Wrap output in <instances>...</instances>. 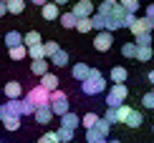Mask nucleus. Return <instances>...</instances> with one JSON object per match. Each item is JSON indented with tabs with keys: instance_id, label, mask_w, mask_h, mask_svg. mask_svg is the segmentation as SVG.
Here are the masks:
<instances>
[{
	"instance_id": "f257e3e1",
	"label": "nucleus",
	"mask_w": 154,
	"mask_h": 143,
	"mask_svg": "<svg viewBox=\"0 0 154 143\" xmlns=\"http://www.w3.org/2000/svg\"><path fill=\"white\" fill-rule=\"evenodd\" d=\"M106 90V78L101 75V70L91 68V73H88L86 80H81V93L83 95H99Z\"/></svg>"
},
{
	"instance_id": "f03ea898",
	"label": "nucleus",
	"mask_w": 154,
	"mask_h": 143,
	"mask_svg": "<svg viewBox=\"0 0 154 143\" xmlns=\"http://www.w3.org/2000/svg\"><path fill=\"white\" fill-rule=\"evenodd\" d=\"M126 98H129V88H126L124 83H114V86L106 90V106H109V108L121 106Z\"/></svg>"
},
{
	"instance_id": "7ed1b4c3",
	"label": "nucleus",
	"mask_w": 154,
	"mask_h": 143,
	"mask_svg": "<svg viewBox=\"0 0 154 143\" xmlns=\"http://www.w3.org/2000/svg\"><path fill=\"white\" fill-rule=\"evenodd\" d=\"M51 110H53V115H61L63 113H68V110H71V106H68V95L63 93V90H51Z\"/></svg>"
},
{
	"instance_id": "20e7f679",
	"label": "nucleus",
	"mask_w": 154,
	"mask_h": 143,
	"mask_svg": "<svg viewBox=\"0 0 154 143\" xmlns=\"http://www.w3.org/2000/svg\"><path fill=\"white\" fill-rule=\"evenodd\" d=\"M0 121H3V126H5V131H10V133H15L18 128H20V113H13V110H8V106H0Z\"/></svg>"
},
{
	"instance_id": "39448f33",
	"label": "nucleus",
	"mask_w": 154,
	"mask_h": 143,
	"mask_svg": "<svg viewBox=\"0 0 154 143\" xmlns=\"http://www.w3.org/2000/svg\"><path fill=\"white\" fill-rule=\"evenodd\" d=\"M25 98L33 103L35 108H38V106H51V90H48V88H43L41 83H38L33 90H28V95H25Z\"/></svg>"
},
{
	"instance_id": "423d86ee",
	"label": "nucleus",
	"mask_w": 154,
	"mask_h": 143,
	"mask_svg": "<svg viewBox=\"0 0 154 143\" xmlns=\"http://www.w3.org/2000/svg\"><path fill=\"white\" fill-rule=\"evenodd\" d=\"M111 43H114V35H111V30H99L94 38V48L99 50V53H106L109 48H111Z\"/></svg>"
},
{
	"instance_id": "0eeeda50",
	"label": "nucleus",
	"mask_w": 154,
	"mask_h": 143,
	"mask_svg": "<svg viewBox=\"0 0 154 143\" xmlns=\"http://www.w3.org/2000/svg\"><path fill=\"white\" fill-rule=\"evenodd\" d=\"M71 13L76 18H91L94 15V3L91 0H76V5H73Z\"/></svg>"
},
{
	"instance_id": "6e6552de",
	"label": "nucleus",
	"mask_w": 154,
	"mask_h": 143,
	"mask_svg": "<svg viewBox=\"0 0 154 143\" xmlns=\"http://www.w3.org/2000/svg\"><path fill=\"white\" fill-rule=\"evenodd\" d=\"M129 30H131V35H142V33H149L154 28H152V20L144 15V18H137V20L129 25Z\"/></svg>"
},
{
	"instance_id": "1a4fd4ad",
	"label": "nucleus",
	"mask_w": 154,
	"mask_h": 143,
	"mask_svg": "<svg viewBox=\"0 0 154 143\" xmlns=\"http://www.w3.org/2000/svg\"><path fill=\"white\" fill-rule=\"evenodd\" d=\"M41 15H43V20H58L61 18V5H56L53 0H48L41 8Z\"/></svg>"
},
{
	"instance_id": "9d476101",
	"label": "nucleus",
	"mask_w": 154,
	"mask_h": 143,
	"mask_svg": "<svg viewBox=\"0 0 154 143\" xmlns=\"http://www.w3.org/2000/svg\"><path fill=\"white\" fill-rule=\"evenodd\" d=\"M35 123H41V126H46V123L53 121V110H51V106H38L35 113H33Z\"/></svg>"
},
{
	"instance_id": "9b49d317",
	"label": "nucleus",
	"mask_w": 154,
	"mask_h": 143,
	"mask_svg": "<svg viewBox=\"0 0 154 143\" xmlns=\"http://www.w3.org/2000/svg\"><path fill=\"white\" fill-rule=\"evenodd\" d=\"M48 66H51V60H48V58L33 60V63H30V73H33L35 78H41V75H46V73H48Z\"/></svg>"
},
{
	"instance_id": "f8f14e48",
	"label": "nucleus",
	"mask_w": 154,
	"mask_h": 143,
	"mask_svg": "<svg viewBox=\"0 0 154 143\" xmlns=\"http://www.w3.org/2000/svg\"><path fill=\"white\" fill-rule=\"evenodd\" d=\"M61 126H66V128H71V131H76V128L81 126V118H79L76 113H71V110H68V113L61 115Z\"/></svg>"
},
{
	"instance_id": "ddd939ff",
	"label": "nucleus",
	"mask_w": 154,
	"mask_h": 143,
	"mask_svg": "<svg viewBox=\"0 0 154 143\" xmlns=\"http://www.w3.org/2000/svg\"><path fill=\"white\" fill-rule=\"evenodd\" d=\"M152 55H154L152 45H137V58H134V60L137 63H146V60H152Z\"/></svg>"
},
{
	"instance_id": "4468645a",
	"label": "nucleus",
	"mask_w": 154,
	"mask_h": 143,
	"mask_svg": "<svg viewBox=\"0 0 154 143\" xmlns=\"http://www.w3.org/2000/svg\"><path fill=\"white\" fill-rule=\"evenodd\" d=\"M88 73H91V68L86 66V63H76V66L71 68V75H73V80H86Z\"/></svg>"
},
{
	"instance_id": "2eb2a0df",
	"label": "nucleus",
	"mask_w": 154,
	"mask_h": 143,
	"mask_svg": "<svg viewBox=\"0 0 154 143\" xmlns=\"http://www.w3.org/2000/svg\"><path fill=\"white\" fill-rule=\"evenodd\" d=\"M48 60L53 63L56 68H66V66H68V60H71V58H68V53H66V50H56V53L51 55Z\"/></svg>"
},
{
	"instance_id": "dca6fc26",
	"label": "nucleus",
	"mask_w": 154,
	"mask_h": 143,
	"mask_svg": "<svg viewBox=\"0 0 154 143\" xmlns=\"http://www.w3.org/2000/svg\"><path fill=\"white\" fill-rule=\"evenodd\" d=\"M5 95H8V98H20V95H23V86L18 80L5 83Z\"/></svg>"
},
{
	"instance_id": "f3484780",
	"label": "nucleus",
	"mask_w": 154,
	"mask_h": 143,
	"mask_svg": "<svg viewBox=\"0 0 154 143\" xmlns=\"http://www.w3.org/2000/svg\"><path fill=\"white\" fill-rule=\"evenodd\" d=\"M8 53H10V60H23V58L28 55V45H25V43L13 45V48H8Z\"/></svg>"
},
{
	"instance_id": "a211bd4d",
	"label": "nucleus",
	"mask_w": 154,
	"mask_h": 143,
	"mask_svg": "<svg viewBox=\"0 0 154 143\" xmlns=\"http://www.w3.org/2000/svg\"><path fill=\"white\" fill-rule=\"evenodd\" d=\"M126 75H129V73H126V68H124V66H114V68H111V73H109V78H111L114 83H124V80H126Z\"/></svg>"
},
{
	"instance_id": "6ab92c4d",
	"label": "nucleus",
	"mask_w": 154,
	"mask_h": 143,
	"mask_svg": "<svg viewBox=\"0 0 154 143\" xmlns=\"http://www.w3.org/2000/svg\"><path fill=\"white\" fill-rule=\"evenodd\" d=\"M116 5H119V0H101L99 8H96V13H101V15H111Z\"/></svg>"
},
{
	"instance_id": "aec40b11",
	"label": "nucleus",
	"mask_w": 154,
	"mask_h": 143,
	"mask_svg": "<svg viewBox=\"0 0 154 143\" xmlns=\"http://www.w3.org/2000/svg\"><path fill=\"white\" fill-rule=\"evenodd\" d=\"M58 141L61 143H71L73 138H76V131H71V128H66V126H58Z\"/></svg>"
},
{
	"instance_id": "412c9836",
	"label": "nucleus",
	"mask_w": 154,
	"mask_h": 143,
	"mask_svg": "<svg viewBox=\"0 0 154 143\" xmlns=\"http://www.w3.org/2000/svg\"><path fill=\"white\" fill-rule=\"evenodd\" d=\"M41 86L48 88V90H56L58 88V78H56L53 73H46V75H41Z\"/></svg>"
},
{
	"instance_id": "4be33fe9",
	"label": "nucleus",
	"mask_w": 154,
	"mask_h": 143,
	"mask_svg": "<svg viewBox=\"0 0 154 143\" xmlns=\"http://www.w3.org/2000/svg\"><path fill=\"white\" fill-rule=\"evenodd\" d=\"M142 123H144V115L139 113V110H134V108H131L129 118H126V126H129V128H139V126H142Z\"/></svg>"
},
{
	"instance_id": "5701e85b",
	"label": "nucleus",
	"mask_w": 154,
	"mask_h": 143,
	"mask_svg": "<svg viewBox=\"0 0 154 143\" xmlns=\"http://www.w3.org/2000/svg\"><path fill=\"white\" fill-rule=\"evenodd\" d=\"M28 55H30V60H41V58H46L43 43H35V45H30V48H28Z\"/></svg>"
},
{
	"instance_id": "b1692460",
	"label": "nucleus",
	"mask_w": 154,
	"mask_h": 143,
	"mask_svg": "<svg viewBox=\"0 0 154 143\" xmlns=\"http://www.w3.org/2000/svg\"><path fill=\"white\" fill-rule=\"evenodd\" d=\"M23 43V35L18 33V30H10V33H5V45L13 48V45H20Z\"/></svg>"
},
{
	"instance_id": "393cba45",
	"label": "nucleus",
	"mask_w": 154,
	"mask_h": 143,
	"mask_svg": "<svg viewBox=\"0 0 154 143\" xmlns=\"http://www.w3.org/2000/svg\"><path fill=\"white\" fill-rule=\"evenodd\" d=\"M76 30H79V33H91L94 30L91 18H79V20H76Z\"/></svg>"
},
{
	"instance_id": "a878e982",
	"label": "nucleus",
	"mask_w": 154,
	"mask_h": 143,
	"mask_svg": "<svg viewBox=\"0 0 154 143\" xmlns=\"http://www.w3.org/2000/svg\"><path fill=\"white\" fill-rule=\"evenodd\" d=\"M58 20H61V25H63V28H68V30H71V28H76V20H79V18H76L73 13H61V18H58Z\"/></svg>"
},
{
	"instance_id": "bb28decb",
	"label": "nucleus",
	"mask_w": 154,
	"mask_h": 143,
	"mask_svg": "<svg viewBox=\"0 0 154 143\" xmlns=\"http://www.w3.org/2000/svg\"><path fill=\"white\" fill-rule=\"evenodd\" d=\"M23 10H25V0H8V13H13V15H20Z\"/></svg>"
},
{
	"instance_id": "cd10ccee",
	"label": "nucleus",
	"mask_w": 154,
	"mask_h": 143,
	"mask_svg": "<svg viewBox=\"0 0 154 143\" xmlns=\"http://www.w3.org/2000/svg\"><path fill=\"white\" fill-rule=\"evenodd\" d=\"M23 43L30 48V45H35V43H43V38H41V33H38V30H30V33L23 35Z\"/></svg>"
},
{
	"instance_id": "c85d7f7f",
	"label": "nucleus",
	"mask_w": 154,
	"mask_h": 143,
	"mask_svg": "<svg viewBox=\"0 0 154 143\" xmlns=\"http://www.w3.org/2000/svg\"><path fill=\"white\" fill-rule=\"evenodd\" d=\"M131 108L126 106V103H121V106H116V123H126V118H129Z\"/></svg>"
},
{
	"instance_id": "c756f323",
	"label": "nucleus",
	"mask_w": 154,
	"mask_h": 143,
	"mask_svg": "<svg viewBox=\"0 0 154 143\" xmlns=\"http://www.w3.org/2000/svg\"><path fill=\"white\" fill-rule=\"evenodd\" d=\"M94 128H96V131H99L101 136H104V138H109V128H111V123H109L106 118H99V121H96V126H94Z\"/></svg>"
},
{
	"instance_id": "7c9ffc66",
	"label": "nucleus",
	"mask_w": 154,
	"mask_h": 143,
	"mask_svg": "<svg viewBox=\"0 0 154 143\" xmlns=\"http://www.w3.org/2000/svg\"><path fill=\"white\" fill-rule=\"evenodd\" d=\"M33 113H35V106L28 98H20V115H33Z\"/></svg>"
},
{
	"instance_id": "2f4dec72",
	"label": "nucleus",
	"mask_w": 154,
	"mask_h": 143,
	"mask_svg": "<svg viewBox=\"0 0 154 143\" xmlns=\"http://www.w3.org/2000/svg\"><path fill=\"white\" fill-rule=\"evenodd\" d=\"M121 55L124 58H137V43H124L121 45Z\"/></svg>"
},
{
	"instance_id": "473e14b6",
	"label": "nucleus",
	"mask_w": 154,
	"mask_h": 143,
	"mask_svg": "<svg viewBox=\"0 0 154 143\" xmlns=\"http://www.w3.org/2000/svg\"><path fill=\"white\" fill-rule=\"evenodd\" d=\"M91 23L96 30H106V15H101V13H96V15H91Z\"/></svg>"
},
{
	"instance_id": "72a5a7b5",
	"label": "nucleus",
	"mask_w": 154,
	"mask_h": 143,
	"mask_svg": "<svg viewBox=\"0 0 154 143\" xmlns=\"http://www.w3.org/2000/svg\"><path fill=\"white\" fill-rule=\"evenodd\" d=\"M96 121H99V115H96V113H86V115L81 118V126H83V128H94Z\"/></svg>"
},
{
	"instance_id": "f704fd0d",
	"label": "nucleus",
	"mask_w": 154,
	"mask_h": 143,
	"mask_svg": "<svg viewBox=\"0 0 154 143\" xmlns=\"http://www.w3.org/2000/svg\"><path fill=\"white\" fill-rule=\"evenodd\" d=\"M38 143H61V141H58V133L56 131H48V133H43L38 138Z\"/></svg>"
},
{
	"instance_id": "c9c22d12",
	"label": "nucleus",
	"mask_w": 154,
	"mask_h": 143,
	"mask_svg": "<svg viewBox=\"0 0 154 143\" xmlns=\"http://www.w3.org/2000/svg\"><path fill=\"white\" fill-rule=\"evenodd\" d=\"M152 40H154L152 30H149V33H142V35H134V43H137V45H152Z\"/></svg>"
},
{
	"instance_id": "e433bc0d",
	"label": "nucleus",
	"mask_w": 154,
	"mask_h": 143,
	"mask_svg": "<svg viewBox=\"0 0 154 143\" xmlns=\"http://www.w3.org/2000/svg\"><path fill=\"white\" fill-rule=\"evenodd\" d=\"M43 50H46V58H51L56 50H61V45L56 43V40H48V43H43Z\"/></svg>"
},
{
	"instance_id": "4c0bfd02",
	"label": "nucleus",
	"mask_w": 154,
	"mask_h": 143,
	"mask_svg": "<svg viewBox=\"0 0 154 143\" xmlns=\"http://www.w3.org/2000/svg\"><path fill=\"white\" fill-rule=\"evenodd\" d=\"M119 3L124 5L129 13H134V15H137V10H139V0H119Z\"/></svg>"
},
{
	"instance_id": "58836bf2",
	"label": "nucleus",
	"mask_w": 154,
	"mask_h": 143,
	"mask_svg": "<svg viewBox=\"0 0 154 143\" xmlns=\"http://www.w3.org/2000/svg\"><path fill=\"white\" fill-rule=\"evenodd\" d=\"M142 106L144 108H154V90H149V93L142 95Z\"/></svg>"
},
{
	"instance_id": "ea45409f",
	"label": "nucleus",
	"mask_w": 154,
	"mask_h": 143,
	"mask_svg": "<svg viewBox=\"0 0 154 143\" xmlns=\"http://www.w3.org/2000/svg\"><path fill=\"white\" fill-rule=\"evenodd\" d=\"M104 118H106L109 123H116V108H109V110H106V115H104Z\"/></svg>"
},
{
	"instance_id": "a19ab883",
	"label": "nucleus",
	"mask_w": 154,
	"mask_h": 143,
	"mask_svg": "<svg viewBox=\"0 0 154 143\" xmlns=\"http://www.w3.org/2000/svg\"><path fill=\"white\" fill-rule=\"evenodd\" d=\"M5 13H8V3H5V0H0V18H3Z\"/></svg>"
},
{
	"instance_id": "79ce46f5",
	"label": "nucleus",
	"mask_w": 154,
	"mask_h": 143,
	"mask_svg": "<svg viewBox=\"0 0 154 143\" xmlns=\"http://www.w3.org/2000/svg\"><path fill=\"white\" fill-rule=\"evenodd\" d=\"M146 18H149V20H154V3L146 8Z\"/></svg>"
},
{
	"instance_id": "37998d69",
	"label": "nucleus",
	"mask_w": 154,
	"mask_h": 143,
	"mask_svg": "<svg viewBox=\"0 0 154 143\" xmlns=\"http://www.w3.org/2000/svg\"><path fill=\"white\" fill-rule=\"evenodd\" d=\"M30 3H33V5H38V8H43V5H46L48 0H30Z\"/></svg>"
},
{
	"instance_id": "c03bdc74",
	"label": "nucleus",
	"mask_w": 154,
	"mask_h": 143,
	"mask_svg": "<svg viewBox=\"0 0 154 143\" xmlns=\"http://www.w3.org/2000/svg\"><path fill=\"white\" fill-rule=\"evenodd\" d=\"M146 78H149V83H154V70H149V73H146Z\"/></svg>"
},
{
	"instance_id": "a18cd8bd",
	"label": "nucleus",
	"mask_w": 154,
	"mask_h": 143,
	"mask_svg": "<svg viewBox=\"0 0 154 143\" xmlns=\"http://www.w3.org/2000/svg\"><path fill=\"white\" fill-rule=\"evenodd\" d=\"M56 5H66V3H71V0H53Z\"/></svg>"
},
{
	"instance_id": "49530a36",
	"label": "nucleus",
	"mask_w": 154,
	"mask_h": 143,
	"mask_svg": "<svg viewBox=\"0 0 154 143\" xmlns=\"http://www.w3.org/2000/svg\"><path fill=\"white\" fill-rule=\"evenodd\" d=\"M109 143H121V141H109Z\"/></svg>"
},
{
	"instance_id": "de8ad7c7",
	"label": "nucleus",
	"mask_w": 154,
	"mask_h": 143,
	"mask_svg": "<svg viewBox=\"0 0 154 143\" xmlns=\"http://www.w3.org/2000/svg\"><path fill=\"white\" fill-rule=\"evenodd\" d=\"M152 28H154V20H152Z\"/></svg>"
},
{
	"instance_id": "09e8293b",
	"label": "nucleus",
	"mask_w": 154,
	"mask_h": 143,
	"mask_svg": "<svg viewBox=\"0 0 154 143\" xmlns=\"http://www.w3.org/2000/svg\"><path fill=\"white\" fill-rule=\"evenodd\" d=\"M0 143H3V138H0Z\"/></svg>"
},
{
	"instance_id": "8fccbe9b",
	"label": "nucleus",
	"mask_w": 154,
	"mask_h": 143,
	"mask_svg": "<svg viewBox=\"0 0 154 143\" xmlns=\"http://www.w3.org/2000/svg\"><path fill=\"white\" fill-rule=\"evenodd\" d=\"M152 131H154V126H152Z\"/></svg>"
},
{
	"instance_id": "3c124183",
	"label": "nucleus",
	"mask_w": 154,
	"mask_h": 143,
	"mask_svg": "<svg viewBox=\"0 0 154 143\" xmlns=\"http://www.w3.org/2000/svg\"><path fill=\"white\" fill-rule=\"evenodd\" d=\"M5 3H8V0H5Z\"/></svg>"
}]
</instances>
